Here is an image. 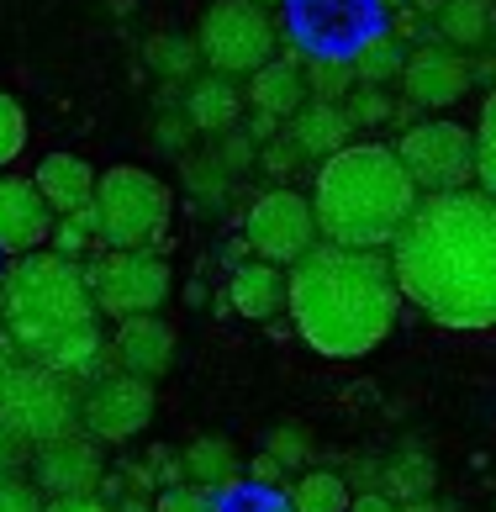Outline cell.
<instances>
[{"instance_id": "obj_1", "label": "cell", "mask_w": 496, "mask_h": 512, "mask_svg": "<svg viewBox=\"0 0 496 512\" xmlns=\"http://www.w3.org/2000/svg\"><path fill=\"white\" fill-rule=\"evenodd\" d=\"M386 254L402 301L433 328H496V196H486L481 185L423 196Z\"/></svg>"}, {"instance_id": "obj_2", "label": "cell", "mask_w": 496, "mask_h": 512, "mask_svg": "<svg viewBox=\"0 0 496 512\" xmlns=\"http://www.w3.org/2000/svg\"><path fill=\"white\" fill-rule=\"evenodd\" d=\"M402 286H396L386 249H343V243H317V249L291 264V312L296 338L322 359H365L375 354L402 322Z\"/></svg>"}, {"instance_id": "obj_3", "label": "cell", "mask_w": 496, "mask_h": 512, "mask_svg": "<svg viewBox=\"0 0 496 512\" xmlns=\"http://www.w3.org/2000/svg\"><path fill=\"white\" fill-rule=\"evenodd\" d=\"M417 201L423 196L407 164L380 138H354L333 159H322L312 180L317 233L322 243H343V249H391Z\"/></svg>"}, {"instance_id": "obj_4", "label": "cell", "mask_w": 496, "mask_h": 512, "mask_svg": "<svg viewBox=\"0 0 496 512\" xmlns=\"http://www.w3.org/2000/svg\"><path fill=\"white\" fill-rule=\"evenodd\" d=\"M0 317L22 359H43L64 333L95 322V296L85 286V264L53 249L16 254L0 270Z\"/></svg>"}, {"instance_id": "obj_5", "label": "cell", "mask_w": 496, "mask_h": 512, "mask_svg": "<svg viewBox=\"0 0 496 512\" xmlns=\"http://www.w3.org/2000/svg\"><path fill=\"white\" fill-rule=\"evenodd\" d=\"M169 217H175V191L143 164H111L95 180L90 222L101 249H154L169 254Z\"/></svg>"}, {"instance_id": "obj_6", "label": "cell", "mask_w": 496, "mask_h": 512, "mask_svg": "<svg viewBox=\"0 0 496 512\" xmlns=\"http://www.w3.org/2000/svg\"><path fill=\"white\" fill-rule=\"evenodd\" d=\"M196 48L212 74L248 80L270 59H280V22L254 0H212L196 22Z\"/></svg>"}, {"instance_id": "obj_7", "label": "cell", "mask_w": 496, "mask_h": 512, "mask_svg": "<svg viewBox=\"0 0 496 512\" xmlns=\"http://www.w3.org/2000/svg\"><path fill=\"white\" fill-rule=\"evenodd\" d=\"M0 428L27 454L64 439V433L80 428V386H69L64 375H53L37 359H22L6 391H0Z\"/></svg>"}, {"instance_id": "obj_8", "label": "cell", "mask_w": 496, "mask_h": 512, "mask_svg": "<svg viewBox=\"0 0 496 512\" xmlns=\"http://www.w3.org/2000/svg\"><path fill=\"white\" fill-rule=\"evenodd\" d=\"M85 286L95 296V312L122 322L159 312L175 291V270H169V254L154 249H101L85 259Z\"/></svg>"}, {"instance_id": "obj_9", "label": "cell", "mask_w": 496, "mask_h": 512, "mask_svg": "<svg viewBox=\"0 0 496 512\" xmlns=\"http://www.w3.org/2000/svg\"><path fill=\"white\" fill-rule=\"evenodd\" d=\"M391 148L407 164L417 196H449L475 185V127L465 122H449V117L407 122Z\"/></svg>"}, {"instance_id": "obj_10", "label": "cell", "mask_w": 496, "mask_h": 512, "mask_svg": "<svg viewBox=\"0 0 496 512\" xmlns=\"http://www.w3.org/2000/svg\"><path fill=\"white\" fill-rule=\"evenodd\" d=\"M243 243L254 259H270L280 270L301 264L322 243L312 196H301L296 185H270V191H259L243 212Z\"/></svg>"}, {"instance_id": "obj_11", "label": "cell", "mask_w": 496, "mask_h": 512, "mask_svg": "<svg viewBox=\"0 0 496 512\" xmlns=\"http://www.w3.org/2000/svg\"><path fill=\"white\" fill-rule=\"evenodd\" d=\"M148 423H154V381H138L111 365L80 391V428L95 444H127Z\"/></svg>"}, {"instance_id": "obj_12", "label": "cell", "mask_w": 496, "mask_h": 512, "mask_svg": "<svg viewBox=\"0 0 496 512\" xmlns=\"http://www.w3.org/2000/svg\"><path fill=\"white\" fill-rule=\"evenodd\" d=\"M27 460H32V486L43 491L48 502H59V497H95L101 481H106V454L80 428L64 433V439H53V444H43V449H32Z\"/></svg>"}, {"instance_id": "obj_13", "label": "cell", "mask_w": 496, "mask_h": 512, "mask_svg": "<svg viewBox=\"0 0 496 512\" xmlns=\"http://www.w3.org/2000/svg\"><path fill=\"white\" fill-rule=\"evenodd\" d=\"M475 74H470V59L454 53L449 43H423L407 53V69L396 90H402V106L407 111H449L470 96Z\"/></svg>"}, {"instance_id": "obj_14", "label": "cell", "mask_w": 496, "mask_h": 512, "mask_svg": "<svg viewBox=\"0 0 496 512\" xmlns=\"http://www.w3.org/2000/svg\"><path fill=\"white\" fill-rule=\"evenodd\" d=\"M175 354H180V333H175V322L159 317V312L122 317L117 333H111V365L138 375V381H164V375L175 370Z\"/></svg>"}, {"instance_id": "obj_15", "label": "cell", "mask_w": 496, "mask_h": 512, "mask_svg": "<svg viewBox=\"0 0 496 512\" xmlns=\"http://www.w3.org/2000/svg\"><path fill=\"white\" fill-rule=\"evenodd\" d=\"M53 222H59V217L48 212V201H43V191H37V180L0 169V254L16 259V254L48 249Z\"/></svg>"}, {"instance_id": "obj_16", "label": "cell", "mask_w": 496, "mask_h": 512, "mask_svg": "<svg viewBox=\"0 0 496 512\" xmlns=\"http://www.w3.org/2000/svg\"><path fill=\"white\" fill-rule=\"evenodd\" d=\"M180 111L196 138H227V132L243 127V111H248V90L243 80H227V74L201 69L190 85H180Z\"/></svg>"}, {"instance_id": "obj_17", "label": "cell", "mask_w": 496, "mask_h": 512, "mask_svg": "<svg viewBox=\"0 0 496 512\" xmlns=\"http://www.w3.org/2000/svg\"><path fill=\"white\" fill-rule=\"evenodd\" d=\"M291 11L312 53H349L370 32V0H291Z\"/></svg>"}, {"instance_id": "obj_18", "label": "cell", "mask_w": 496, "mask_h": 512, "mask_svg": "<svg viewBox=\"0 0 496 512\" xmlns=\"http://www.w3.org/2000/svg\"><path fill=\"white\" fill-rule=\"evenodd\" d=\"M227 312H238L248 322H275L285 312V296H291V270H280L270 259H243L227 270Z\"/></svg>"}, {"instance_id": "obj_19", "label": "cell", "mask_w": 496, "mask_h": 512, "mask_svg": "<svg viewBox=\"0 0 496 512\" xmlns=\"http://www.w3.org/2000/svg\"><path fill=\"white\" fill-rule=\"evenodd\" d=\"M307 59L291 48V53H280V59H270L259 74H248V111H259V117H270V122H291L301 106L312 101V90H307V69H301Z\"/></svg>"}, {"instance_id": "obj_20", "label": "cell", "mask_w": 496, "mask_h": 512, "mask_svg": "<svg viewBox=\"0 0 496 512\" xmlns=\"http://www.w3.org/2000/svg\"><path fill=\"white\" fill-rule=\"evenodd\" d=\"M37 191H43V201H48V212L53 217H85L90 212V201H95V169H90V159H80V154H48V159H37Z\"/></svg>"}, {"instance_id": "obj_21", "label": "cell", "mask_w": 496, "mask_h": 512, "mask_svg": "<svg viewBox=\"0 0 496 512\" xmlns=\"http://www.w3.org/2000/svg\"><path fill=\"white\" fill-rule=\"evenodd\" d=\"M285 138L296 143L301 159L322 164V159H333L338 148L354 143V122H349V111L333 106V101H307L291 122H285Z\"/></svg>"}, {"instance_id": "obj_22", "label": "cell", "mask_w": 496, "mask_h": 512, "mask_svg": "<svg viewBox=\"0 0 496 512\" xmlns=\"http://www.w3.org/2000/svg\"><path fill=\"white\" fill-rule=\"evenodd\" d=\"M180 465H185L190 486H206V491H217V497L243 486V454H238L233 439H222V433H196V439L180 449Z\"/></svg>"}, {"instance_id": "obj_23", "label": "cell", "mask_w": 496, "mask_h": 512, "mask_svg": "<svg viewBox=\"0 0 496 512\" xmlns=\"http://www.w3.org/2000/svg\"><path fill=\"white\" fill-rule=\"evenodd\" d=\"M433 32L438 43L475 59V53H486L496 43V0H444L433 16Z\"/></svg>"}, {"instance_id": "obj_24", "label": "cell", "mask_w": 496, "mask_h": 512, "mask_svg": "<svg viewBox=\"0 0 496 512\" xmlns=\"http://www.w3.org/2000/svg\"><path fill=\"white\" fill-rule=\"evenodd\" d=\"M407 43L396 37L391 27H370L359 43L349 48V69H354V85H375V90H391L407 69Z\"/></svg>"}, {"instance_id": "obj_25", "label": "cell", "mask_w": 496, "mask_h": 512, "mask_svg": "<svg viewBox=\"0 0 496 512\" xmlns=\"http://www.w3.org/2000/svg\"><path fill=\"white\" fill-rule=\"evenodd\" d=\"M285 502L291 512H349L354 486L338 476V470H301V476L285 486Z\"/></svg>"}, {"instance_id": "obj_26", "label": "cell", "mask_w": 496, "mask_h": 512, "mask_svg": "<svg viewBox=\"0 0 496 512\" xmlns=\"http://www.w3.org/2000/svg\"><path fill=\"white\" fill-rule=\"evenodd\" d=\"M143 59H148V69H154L164 85H190L201 74V48H196V37H185V32L148 37Z\"/></svg>"}, {"instance_id": "obj_27", "label": "cell", "mask_w": 496, "mask_h": 512, "mask_svg": "<svg viewBox=\"0 0 496 512\" xmlns=\"http://www.w3.org/2000/svg\"><path fill=\"white\" fill-rule=\"evenodd\" d=\"M185 185H190V196H196L201 212H206V206L217 212V206H222L227 196H233L243 180H238L222 159H217V148H206V154H185Z\"/></svg>"}, {"instance_id": "obj_28", "label": "cell", "mask_w": 496, "mask_h": 512, "mask_svg": "<svg viewBox=\"0 0 496 512\" xmlns=\"http://www.w3.org/2000/svg\"><path fill=\"white\" fill-rule=\"evenodd\" d=\"M307 90L312 101H333L343 106L354 96V69H349V53H307Z\"/></svg>"}, {"instance_id": "obj_29", "label": "cell", "mask_w": 496, "mask_h": 512, "mask_svg": "<svg viewBox=\"0 0 496 512\" xmlns=\"http://www.w3.org/2000/svg\"><path fill=\"white\" fill-rule=\"evenodd\" d=\"M428 491H433V460L423 449H402L386 465V497L391 502H412V497H428Z\"/></svg>"}, {"instance_id": "obj_30", "label": "cell", "mask_w": 496, "mask_h": 512, "mask_svg": "<svg viewBox=\"0 0 496 512\" xmlns=\"http://www.w3.org/2000/svg\"><path fill=\"white\" fill-rule=\"evenodd\" d=\"M343 111H349L354 132L359 127H386V122H402L407 106L391 101V90H375V85H354V96L343 101Z\"/></svg>"}, {"instance_id": "obj_31", "label": "cell", "mask_w": 496, "mask_h": 512, "mask_svg": "<svg viewBox=\"0 0 496 512\" xmlns=\"http://www.w3.org/2000/svg\"><path fill=\"white\" fill-rule=\"evenodd\" d=\"M475 185L496 196V85L486 90L481 117H475Z\"/></svg>"}, {"instance_id": "obj_32", "label": "cell", "mask_w": 496, "mask_h": 512, "mask_svg": "<svg viewBox=\"0 0 496 512\" xmlns=\"http://www.w3.org/2000/svg\"><path fill=\"white\" fill-rule=\"evenodd\" d=\"M48 249L64 254V259H90V254H101V238H95L90 212H85V217H59V222H53Z\"/></svg>"}, {"instance_id": "obj_33", "label": "cell", "mask_w": 496, "mask_h": 512, "mask_svg": "<svg viewBox=\"0 0 496 512\" xmlns=\"http://www.w3.org/2000/svg\"><path fill=\"white\" fill-rule=\"evenodd\" d=\"M264 454H275L285 476H291V470H307L312 465V433L301 423H280L270 439H264Z\"/></svg>"}, {"instance_id": "obj_34", "label": "cell", "mask_w": 496, "mask_h": 512, "mask_svg": "<svg viewBox=\"0 0 496 512\" xmlns=\"http://www.w3.org/2000/svg\"><path fill=\"white\" fill-rule=\"evenodd\" d=\"M22 148H27V106L11 90H0V169L22 159Z\"/></svg>"}, {"instance_id": "obj_35", "label": "cell", "mask_w": 496, "mask_h": 512, "mask_svg": "<svg viewBox=\"0 0 496 512\" xmlns=\"http://www.w3.org/2000/svg\"><path fill=\"white\" fill-rule=\"evenodd\" d=\"M154 512H227V502L217 497V491H206V486H164L159 497H154Z\"/></svg>"}, {"instance_id": "obj_36", "label": "cell", "mask_w": 496, "mask_h": 512, "mask_svg": "<svg viewBox=\"0 0 496 512\" xmlns=\"http://www.w3.org/2000/svg\"><path fill=\"white\" fill-rule=\"evenodd\" d=\"M296 164H301V154H296V143L285 138V132H280L275 143H264V148H259V169H264V175H270L275 185H291Z\"/></svg>"}, {"instance_id": "obj_37", "label": "cell", "mask_w": 496, "mask_h": 512, "mask_svg": "<svg viewBox=\"0 0 496 512\" xmlns=\"http://www.w3.org/2000/svg\"><path fill=\"white\" fill-rule=\"evenodd\" d=\"M0 512H43V491H37L27 476L6 470V476H0Z\"/></svg>"}, {"instance_id": "obj_38", "label": "cell", "mask_w": 496, "mask_h": 512, "mask_svg": "<svg viewBox=\"0 0 496 512\" xmlns=\"http://www.w3.org/2000/svg\"><path fill=\"white\" fill-rule=\"evenodd\" d=\"M227 512H291V502H285V491H275V486H238Z\"/></svg>"}, {"instance_id": "obj_39", "label": "cell", "mask_w": 496, "mask_h": 512, "mask_svg": "<svg viewBox=\"0 0 496 512\" xmlns=\"http://www.w3.org/2000/svg\"><path fill=\"white\" fill-rule=\"evenodd\" d=\"M190 138H196V132H190L185 111H180V106H169V111L159 106V117H154V143H164V148H175V154H180Z\"/></svg>"}, {"instance_id": "obj_40", "label": "cell", "mask_w": 496, "mask_h": 512, "mask_svg": "<svg viewBox=\"0 0 496 512\" xmlns=\"http://www.w3.org/2000/svg\"><path fill=\"white\" fill-rule=\"evenodd\" d=\"M148 470H154V486L164 491V486H180L185 481V465H180V449H164V444H154L148 449V460H143Z\"/></svg>"}, {"instance_id": "obj_41", "label": "cell", "mask_w": 496, "mask_h": 512, "mask_svg": "<svg viewBox=\"0 0 496 512\" xmlns=\"http://www.w3.org/2000/svg\"><path fill=\"white\" fill-rule=\"evenodd\" d=\"M280 481H285V470H280V460L275 454H254V460H248V486H275L280 491Z\"/></svg>"}, {"instance_id": "obj_42", "label": "cell", "mask_w": 496, "mask_h": 512, "mask_svg": "<svg viewBox=\"0 0 496 512\" xmlns=\"http://www.w3.org/2000/svg\"><path fill=\"white\" fill-rule=\"evenodd\" d=\"M43 512H111L106 497H59V502H43Z\"/></svg>"}, {"instance_id": "obj_43", "label": "cell", "mask_w": 496, "mask_h": 512, "mask_svg": "<svg viewBox=\"0 0 496 512\" xmlns=\"http://www.w3.org/2000/svg\"><path fill=\"white\" fill-rule=\"evenodd\" d=\"M16 365H22V349L11 344V333H0V391H6V381L16 375Z\"/></svg>"}, {"instance_id": "obj_44", "label": "cell", "mask_w": 496, "mask_h": 512, "mask_svg": "<svg viewBox=\"0 0 496 512\" xmlns=\"http://www.w3.org/2000/svg\"><path fill=\"white\" fill-rule=\"evenodd\" d=\"M22 460H27V449L16 444V439H11L6 428H0V476H6V470H16V465H22Z\"/></svg>"}, {"instance_id": "obj_45", "label": "cell", "mask_w": 496, "mask_h": 512, "mask_svg": "<svg viewBox=\"0 0 496 512\" xmlns=\"http://www.w3.org/2000/svg\"><path fill=\"white\" fill-rule=\"evenodd\" d=\"M349 512H396V502L386 497V491H365V497H354Z\"/></svg>"}, {"instance_id": "obj_46", "label": "cell", "mask_w": 496, "mask_h": 512, "mask_svg": "<svg viewBox=\"0 0 496 512\" xmlns=\"http://www.w3.org/2000/svg\"><path fill=\"white\" fill-rule=\"evenodd\" d=\"M396 512H438V502L433 497H412V502H402Z\"/></svg>"}, {"instance_id": "obj_47", "label": "cell", "mask_w": 496, "mask_h": 512, "mask_svg": "<svg viewBox=\"0 0 496 512\" xmlns=\"http://www.w3.org/2000/svg\"><path fill=\"white\" fill-rule=\"evenodd\" d=\"M412 0H370V11H386V16H396V11H407Z\"/></svg>"}, {"instance_id": "obj_48", "label": "cell", "mask_w": 496, "mask_h": 512, "mask_svg": "<svg viewBox=\"0 0 496 512\" xmlns=\"http://www.w3.org/2000/svg\"><path fill=\"white\" fill-rule=\"evenodd\" d=\"M254 6H264V11H275V6H291V0H254Z\"/></svg>"}, {"instance_id": "obj_49", "label": "cell", "mask_w": 496, "mask_h": 512, "mask_svg": "<svg viewBox=\"0 0 496 512\" xmlns=\"http://www.w3.org/2000/svg\"><path fill=\"white\" fill-rule=\"evenodd\" d=\"M0 333H6V317H0Z\"/></svg>"}]
</instances>
